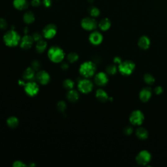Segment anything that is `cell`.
I'll list each match as a JSON object with an SVG mask.
<instances>
[{"label":"cell","mask_w":167,"mask_h":167,"mask_svg":"<svg viewBox=\"0 0 167 167\" xmlns=\"http://www.w3.org/2000/svg\"><path fill=\"white\" fill-rule=\"evenodd\" d=\"M21 37L15 30H11L7 31L3 35L5 44L9 47H14L21 43Z\"/></svg>","instance_id":"6da1fadb"},{"label":"cell","mask_w":167,"mask_h":167,"mask_svg":"<svg viewBox=\"0 0 167 167\" xmlns=\"http://www.w3.org/2000/svg\"><path fill=\"white\" fill-rule=\"evenodd\" d=\"M97 71V67L95 63L91 61L84 62L80 67L79 72L81 75L86 78H89L94 76Z\"/></svg>","instance_id":"7a4b0ae2"},{"label":"cell","mask_w":167,"mask_h":167,"mask_svg":"<svg viewBox=\"0 0 167 167\" xmlns=\"http://www.w3.org/2000/svg\"><path fill=\"white\" fill-rule=\"evenodd\" d=\"M48 57L52 62L56 63H61L65 58V52L59 46H54L49 50Z\"/></svg>","instance_id":"3957f363"},{"label":"cell","mask_w":167,"mask_h":167,"mask_svg":"<svg viewBox=\"0 0 167 167\" xmlns=\"http://www.w3.org/2000/svg\"><path fill=\"white\" fill-rule=\"evenodd\" d=\"M135 63L131 60H125L120 63L118 68V71L123 76H129L135 69Z\"/></svg>","instance_id":"277c9868"},{"label":"cell","mask_w":167,"mask_h":167,"mask_svg":"<svg viewBox=\"0 0 167 167\" xmlns=\"http://www.w3.org/2000/svg\"><path fill=\"white\" fill-rule=\"evenodd\" d=\"M151 160V154L148 150L140 151L136 156V161L139 165L148 166Z\"/></svg>","instance_id":"5b68a950"},{"label":"cell","mask_w":167,"mask_h":167,"mask_svg":"<svg viewBox=\"0 0 167 167\" xmlns=\"http://www.w3.org/2000/svg\"><path fill=\"white\" fill-rule=\"evenodd\" d=\"M144 121V115L143 112L140 110L132 111L129 116V122L132 125L140 126Z\"/></svg>","instance_id":"8992f818"},{"label":"cell","mask_w":167,"mask_h":167,"mask_svg":"<svg viewBox=\"0 0 167 167\" xmlns=\"http://www.w3.org/2000/svg\"><path fill=\"white\" fill-rule=\"evenodd\" d=\"M81 26L84 30L92 31L97 28L98 24L95 18L91 16L86 17L82 20Z\"/></svg>","instance_id":"52a82bcc"},{"label":"cell","mask_w":167,"mask_h":167,"mask_svg":"<svg viewBox=\"0 0 167 167\" xmlns=\"http://www.w3.org/2000/svg\"><path fill=\"white\" fill-rule=\"evenodd\" d=\"M78 88L80 91L83 93H89L93 88V84L90 80L88 78L81 79L78 83Z\"/></svg>","instance_id":"ba28073f"},{"label":"cell","mask_w":167,"mask_h":167,"mask_svg":"<svg viewBox=\"0 0 167 167\" xmlns=\"http://www.w3.org/2000/svg\"><path fill=\"white\" fill-rule=\"evenodd\" d=\"M24 90L28 95L34 97L38 94L39 91V86L37 82L33 81H29L25 84Z\"/></svg>","instance_id":"9c48e42d"},{"label":"cell","mask_w":167,"mask_h":167,"mask_svg":"<svg viewBox=\"0 0 167 167\" xmlns=\"http://www.w3.org/2000/svg\"><path fill=\"white\" fill-rule=\"evenodd\" d=\"M57 27L53 24L46 25L43 30L42 34L43 37L46 39H52L54 38L57 33Z\"/></svg>","instance_id":"30bf717a"},{"label":"cell","mask_w":167,"mask_h":167,"mask_svg":"<svg viewBox=\"0 0 167 167\" xmlns=\"http://www.w3.org/2000/svg\"><path fill=\"white\" fill-rule=\"evenodd\" d=\"M37 82L41 85L48 84L50 81V76L45 71H39L35 76Z\"/></svg>","instance_id":"8fae6325"},{"label":"cell","mask_w":167,"mask_h":167,"mask_svg":"<svg viewBox=\"0 0 167 167\" xmlns=\"http://www.w3.org/2000/svg\"><path fill=\"white\" fill-rule=\"evenodd\" d=\"M95 83L99 86H104L109 82L108 74L104 72H99L95 76Z\"/></svg>","instance_id":"7c38bea8"},{"label":"cell","mask_w":167,"mask_h":167,"mask_svg":"<svg viewBox=\"0 0 167 167\" xmlns=\"http://www.w3.org/2000/svg\"><path fill=\"white\" fill-rule=\"evenodd\" d=\"M103 36L101 32L93 31L89 36V41L93 45H99L103 42Z\"/></svg>","instance_id":"4fadbf2b"},{"label":"cell","mask_w":167,"mask_h":167,"mask_svg":"<svg viewBox=\"0 0 167 167\" xmlns=\"http://www.w3.org/2000/svg\"><path fill=\"white\" fill-rule=\"evenodd\" d=\"M33 43H34V40H33L32 35H29L28 34H26L23 37L21 38L20 45H21V47L22 49L28 50L31 47Z\"/></svg>","instance_id":"5bb4252c"},{"label":"cell","mask_w":167,"mask_h":167,"mask_svg":"<svg viewBox=\"0 0 167 167\" xmlns=\"http://www.w3.org/2000/svg\"><path fill=\"white\" fill-rule=\"evenodd\" d=\"M152 96V91L150 87H146L142 89L139 93L140 100L143 103L148 102Z\"/></svg>","instance_id":"9a60e30c"},{"label":"cell","mask_w":167,"mask_h":167,"mask_svg":"<svg viewBox=\"0 0 167 167\" xmlns=\"http://www.w3.org/2000/svg\"><path fill=\"white\" fill-rule=\"evenodd\" d=\"M151 44V41L150 38L146 35H142L138 39V45L140 49L142 50L148 49Z\"/></svg>","instance_id":"2e32d148"},{"label":"cell","mask_w":167,"mask_h":167,"mask_svg":"<svg viewBox=\"0 0 167 167\" xmlns=\"http://www.w3.org/2000/svg\"><path fill=\"white\" fill-rule=\"evenodd\" d=\"M14 7L18 11L26 10L29 7L28 0H14L12 2Z\"/></svg>","instance_id":"e0dca14e"},{"label":"cell","mask_w":167,"mask_h":167,"mask_svg":"<svg viewBox=\"0 0 167 167\" xmlns=\"http://www.w3.org/2000/svg\"><path fill=\"white\" fill-rule=\"evenodd\" d=\"M35 71L32 67H28L26 69L23 73V79L27 81H32L35 78Z\"/></svg>","instance_id":"ac0fdd59"},{"label":"cell","mask_w":167,"mask_h":167,"mask_svg":"<svg viewBox=\"0 0 167 167\" xmlns=\"http://www.w3.org/2000/svg\"><path fill=\"white\" fill-rule=\"evenodd\" d=\"M95 96L99 101L102 103L106 102L107 101H109V99L108 93L103 89H98L96 91Z\"/></svg>","instance_id":"d6986e66"},{"label":"cell","mask_w":167,"mask_h":167,"mask_svg":"<svg viewBox=\"0 0 167 167\" xmlns=\"http://www.w3.org/2000/svg\"><path fill=\"white\" fill-rule=\"evenodd\" d=\"M111 21L107 18H104L102 19L98 24L99 28L101 31H106L109 30L111 27Z\"/></svg>","instance_id":"ffe728a7"},{"label":"cell","mask_w":167,"mask_h":167,"mask_svg":"<svg viewBox=\"0 0 167 167\" xmlns=\"http://www.w3.org/2000/svg\"><path fill=\"white\" fill-rule=\"evenodd\" d=\"M23 21L26 24H31L35 21V16L31 11H27L23 16Z\"/></svg>","instance_id":"44dd1931"},{"label":"cell","mask_w":167,"mask_h":167,"mask_svg":"<svg viewBox=\"0 0 167 167\" xmlns=\"http://www.w3.org/2000/svg\"><path fill=\"white\" fill-rule=\"evenodd\" d=\"M79 97L80 95L78 92L73 89L69 90V91L67 92V98L69 101L72 103L77 102L79 99Z\"/></svg>","instance_id":"7402d4cb"},{"label":"cell","mask_w":167,"mask_h":167,"mask_svg":"<svg viewBox=\"0 0 167 167\" xmlns=\"http://www.w3.org/2000/svg\"><path fill=\"white\" fill-rule=\"evenodd\" d=\"M148 131L144 128H138L136 131V136L140 140H146L148 137Z\"/></svg>","instance_id":"603a6c76"},{"label":"cell","mask_w":167,"mask_h":167,"mask_svg":"<svg viewBox=\"0 0 167 167\" xmlns=\"http://www.w3.org/2000/svg\"><path fill=\"white\" fill-rule=\"evenodd\" d=\"M47 47V43L43 39L40 40V41L37 42L36 44V50L38 53H43Z\"/></svg>","instance_id":"cb8c5ba5"},{"label":"cell","mask_w":167,"mask_h":167,"mask_svg":"<svg viewBox=\"0 0 167 167\" xmlns=\"http://www.w3.org/2000/svg\"><path fill=\"white\" fill-rule=\"evenodd\" d=\"M7 125L11 128H16L19 124V120L15 116H11L7 120Z\"/></svg>","instance_id":"d4e9b609"},{"label":"cell","mask_w":167,"mask_h":167,"mask_svg":"<svg viewBox=\"0 0 167 167\" xmlns=\"http://www.w3.org/2000/svg\"><path fill=\"white\" fill-rule=\"evenodd\" d=\"M88 12L90 15V16L93 17V18H96L98 17L100 14H101V11L97 8V7L95 6H91L88 9Z\"/></svg>","instance_id":"484cf974"},{"label":"cell","mask_w":167,"mask_h":167,"mask_svg":"<svg viewBox=\"0 0 167 167\" xmlns=\"http://www.w3.org/2000/svg\"><path fill=\"white\" fill-rule=\"evenodd\" d=\"M144 81L148 85H153L155 82V79L152 75L150 73H146L144 75Z\"/></svg>","instance_id":"4316f807"},{"label":"cell","mask_w":167,"mask_h":167,"mask_svg":"<svg viewBox=\"0 0 167 167\" xmlns=\"http://www.w3.org/2000/svg\"><path fill=\"white\" fill-rule=\"evenodd\" d=\"M118 71V68L116 64H111L107 66V67L106 69V73L110 75H116Z\"/></svg>","instance_id":"83f0119b"},{"label":"cell","mask_w":167,"mask_h":167,"mask_svg":"<svg viewBox=\"0 0 167 167\" xmlns=\"http://www.w3.org/2000/svg\"><path fill=\"white\" fill-rule=\"evenodd\" d=\"M63 88L67 90H71L74 88L75 82L71 79H66L63 82Z\"/></svg>","instance_id":"f1b7e54d"},{"label":"cell","mask_w":167,"mask_h":167,"mask_svg":"<svg viewBox=\"0 0 167 167\" xmlns=\"http://www.w3.org/2000/svg\"><path fill=\"white\" fill-rule=\"evenodd\" d=\"M67 58L69 63H74L78 61L79 57L76 52H71L67 55Z\"/></svg>","instance_id":"f546056e"},{"label":"cell","mask_w":167,"mask_h":167,"mask_svg":"<svg viewBox=\"0 0 167 167\" xmlns=\"http://www.w3.org/2000/svg\"><path fill=\"white\" fill-rule=\"evenodd\" d=\"M8 28V22L3 18H0V30H6Z\"/></svg>","instance_id":"4dcf8cb0"},{"label":"cell","mask_w":167,"mask_h":167,"mask_svg":"<svg viewBox=\"0 0 167 167\" xmlns=\"http://www.w3.org/2000/svg\"><path fill=\"white\" fill-rule=\"evenodd\" d=\"M66 108V103L64 101H59L57 104V109L60 112H64Z\"/></svg>","instance_id":"1f68e13d"},{"label":"cell","mask_w":167,"mask_h":167,"mask_svg":"<svg viewBox=\"0 0 167 167\" xmlns=\"http://www.w3.org/2000/svg\"><path fill=\"white\" fill-rule=\"evenodd\" d=\"M31 67H32L35 71H39L40 67H41V63L37 60H34L31 63Z\"/></svg>","instance_id":"d6a6232c"},{"label":"cell","mask_w":167,"mask_h":167,"mask_svg":"<svg viewBox=\"0 0 167 167\" xmlns=\"http://www.w3.org/2000/svg\"><path fill=\"white\" fill-rule=\"evenodd\" d=\"M32 37L33 38V40H34V41L37 42V41H40V40L43 39V34H41V33H40L39 32H35L32 35Z\"/></svg>","instance_id":"836d02e7"},{"label":"cell","mask_w":167,"mask_h":167,"mask_svg":"<svg viewBox=\"0 0 167 167\" xmlns=\"http://www.w3.org/2000/svg\"><path fill=\"white\" fill-rule=\"evenodd\" d=\"M132 132H133V129L131 128V126H127L123 129L124 135H125L127 136L131 135L132 133Z\"/></svg>","instance_id":"e575fe53"},{"label":"cell","mask_w":167,"mask_h":167,"mask_svg":"<svg viewBox=\"0 0 167 167\" xmlns=\"http://www.w3.org/2000/svg\"><path fill=\"white\" fill-rule=\"evenodd\" d=\"M163 91H164L163 88L162 86H160L155 87V89H154V93L157 95L162 94V93H163Z\"/></svg>","instance_id":"d590c367"},{"label":"cell","mask_w":167,"mask_h":167,"mask_svg":"<svg viewBox=\"0 0 167 167\" xmlns=\"http://www.w3.org/2000/svg\"><path fill=\"white\" fill-rule=\"evenodd\" d=\"M42 4L41 0H31V5L34 7H38L41 6Z\"/></svg>","instance_id":"8d00e7d4"},{"label":"cell","mask_w":167,"mask_h":167,"mask_svg":"<svg viewBox=\"0 0 167 167\" xmlns=\"http://www.w3.org/2000/svg\"><path fill=\"white\" fill-rule=\"evenodd\" d=\"M42 4L46 8H49L52 6V0H43Z\"/></svg>","instance_id":"74e56055"},{"label":"cell","mask_w":167,"mask_h":167,"mask_svg":"<svg viewBox=\"0 0 167 167\" xmlns=\"http://www.w3.org/2000/svg\"><path fill=\"white\" fill-rule=\"evenodd\" d=\"M12 166L15 167H24V166H26V165H25L22 161H16L14 162V163H13Z\"/></svg>","instance_id":"f35d334b"},{"label":"cell","mask_w":167,"mask_h":167,"mask_svg":"<svg viewBox=\"0 0 167 167\" xmlns=\"http://www.w3.org/2000/svg\"><path fill=\"white\" fill-rule=\"evenodd\" d=\"M122 58L120 57H118V56H116V57H114V59H113V62L114 64L116 65H119L120 63H121L122 62Z\"/></svg>","instance_id":"ab89813d"},{"label":"cell","mask_w":167,"mask_h":167,"mask_svg":"<svg viewBox=\"0 0 167 167\" xmlns=\"http://www.w3.org/2000/svg\"><path fill=\"white\" fill-rule=\"evenodd\" d=\"M61 67L63 70H67L69 69V64L67 62H63L61 65Z\"/></svg>","instance_id":"60d3db41"},{"label":"cell","mask_w":167,"mask_h":167,"mask_svg":"<svg viewBox=\"0 0 167 167\" xmlns=\"http://www.w3.org/2000/svg\"><path fill=\"white\" fill-rule=\"evenodd\" d=\"M28 28H26L25 29H24V33H25V35H26V34H28Z\"/></svg>","instance_id":"b9f144b4"},{"label":"cell","mask_w":167,"mask_h":167,"mask_svg":"<svg viewBox=\"0 0 167 167\" xmlns=\"http://www.w3.org/2000/svg\"><path fill=\"white\" fill-rule=\"evenodd\" d=\"M88 1L90 3H93V2H94L95 1V0H88Z\"/></svg>","instance_id":"7bdbcfd3"}]
</instances>
